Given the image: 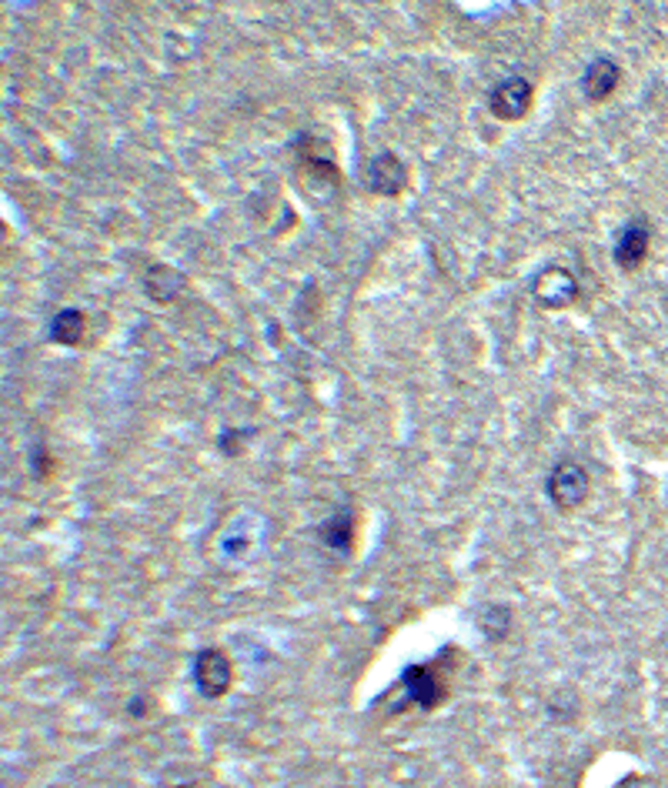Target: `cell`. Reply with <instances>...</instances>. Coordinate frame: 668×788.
I'll use <instances>...</instances> for the list:
<instances>
[{
  "instance_id": "cell-1",
  "label": "cell",
  "mask_w": 668,
  "mask_h": 788,
  "mask_svg": "<svg viewBox=\"0 0 668 788\" xmlns=\"http://www.w3.org/2000/svg\"><path fill=\"white\" fill-rule=\"evenodd\" d=\"M545 491H549V501L568 514L575 508H581L588 501V491H591V478L588 472L578 465V462H558L552 472H549V482H545Z\"/></svg>"
},
{
  "instance_id": "cell-2",
  "label": "cell",
  "mask_w": 668,
  "mask_h": 788,
  "mask_svg": "<svg viewBox=\"0 0 668 788\" xmlns=\"http://www.w3.org/2000/svg\"><path fill=\"white\" fill-rule=\"evenodd\" d=\"M191 675H194V688L205 698H224L234 682V665L221 648H200L194 654Z\"/></svg>"
},
{
  "instance_id": "cell-3",
  "label": "cell",
  "mask_w": 668,
  "mask_h": 788,
  "mask_svg": "<svg viewBox=\"0 0 668 788\" xmlns=\"http://www.w3.org/2000/svg\"><path fill=\"white\" fill-rule=\"evenodd\" d=\"M401 685L408 692V702L425 711H431L445 698V682L435 665H408L405 675H401Z\"/></svg>"
},
{
  "instance_id": "cell-4",
  "label": "cell",
  "mask_w": 668,
  "mask_h": 788,
  "mask_svg": "<svg viewBox=\"0 0 668 788\" xmlns=\"http://www.w3.org/2000/svg\"><path fill=\"white\" fill-rule=\"evenodd\" d=\"M531 84L525 81V78H505L495 91H492V114L498 117V120H521L525 114H528V107H531Z\"/></svg>"
},
{
  "instance_id": "cell-5",
  "label": "cell",
  "mask_w": 668,
  "mask_h": 788,
  "mask_svg": "<svg viewBox=\"0 0 668 788\" xmlns=\"http://www.w3.org/2000/svg\"><path fill=\"white\" fill-rule=\"evenodd\" d=\"M648 244H652V228L645 218H635L622 228L619 241H615V265L622 271H635L642 268V260L648 257Z\"/></svg>"
},
{
  "instance_id": "cell-6",
  "label": "cell",
  "mask_w": 668,
  "mask_h": 788,
  "mask_svg": "<svg viewBox=\"0 0 668 788\" xmlns=\"http://www.w3.org/2000/svg\"><path fill=\"white\" fill-rule=\"evenodd\" d=\"M408 184V167L401 164V158L394 151H381L371 167H368V187L378 194V197H394L401 194Z\"/></svg>"
},
{
  "instance_id": "cell-7",
  "label": "cell",
  "mask_w": 668,
  "mask_h": 788,
  "mask_svg": "<svg viewBox=\"0 0 668 788\" xmlns=\"http://www.w3.org/2000/svg\"><path fill=\"white\" fill-rule=\"evenodd\" d=\"M534 298H539V304H545L552 311H562V308L575 304L578 281L565 268H549V271L539 275V281H534Z\"/></svg>"
},
{
  "instance_id": "cell-8",
  "label": "cell",
  "mask_w": 668,
  "mask_h": 788,
  "mask_svg": "<svg viewBox=\"0 0 668 788\" xmlns=\"http://www.w3.org/2000/svg\"><path fill=\"white\" fill-rule=\"evenodd\" d=\"M619 81H622L619 63L612 57H598V60L588 63V71L581 74V91H585L588 101H606V97L615 94Z\"/></svg>"
},
{
  "instance_id": "cell-9",
  "label": "cell",
  "mask_w": 668,
  "mask_h": 788,
  "mask_svg": "<svg viewBox=\"0 0 668 788\" xmlns=\"http://www.w3.org/2000/svg\"><path fill=\"white\" fill-rule=\"evenodd\" d=\"M355 532H358L355 511L345 508V511H338V514L327 518V521L321 524V542H324L327 548H334V552H352V545H355Z\"/></svg>"
},
{
  "instance_id": "cell-10",
  "label": "cell",
  "mask_w": 668,
  "mask_h": 788,
  "mask_svg": "<svg viewBox=\"0 0 668 788\" xmlns=\"http://www.w3.org/2000/svg\"><path fill=\"white\" fill-rule=\"evenodd\" d=\"M181 288H184V275L174 271V268H168V265H154V268L148 271V278H145V291H148V298L158 301V304L174 301V294H177Z\"/></svg>"
},
{
  "instance_id": "cell-11",
  "label": "cell",
  "mask_w": 668,
  "mask_h": 788,
  "mask_svg": "<svg viewBox=\"0 0 668 788\" xmlns=\"http://www.w3.org/2000/svg\"><path fill=\"white\" fill-rule=\"evenodd\" d=\"M84 332H88V317L78 308H67L50 321V338L57 345H78L84 338Z\"/></svg>"
},
{
  "instance_id": "cell-12",
  "label": "cell",
  "mask_w": 668,
  "mask_h": 788,
  "mask_svg": "<svg viewBox=\"0 0 668 788\" xmlns=\"http://www.w3.org/2000/svg\"><path fill=\"white\" fill-rule=\"evenodd\" d=\"M511 609L508 605H488L479 615V628L485 631V638H505L511 631Z\"/></svg>"
},
{
  "instance_id": "cell-13",
  "label": "cell",
  "mask_w": 668,
  "mask_h": 788,
  "mask_svg": "<svg viewBox=\"0 0 668 788\" xmlns=\"http://www.w3.org/2000/svg\"><path fill=\"white\" fill-rule=\"evenodd\" d=\"M174 788H191V785H174Z\"/></svg>"
}]
</instances>
